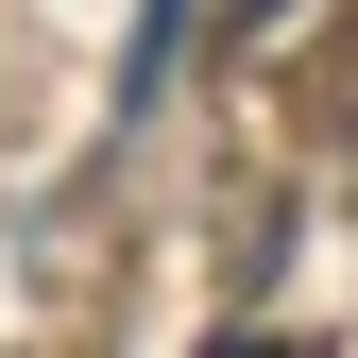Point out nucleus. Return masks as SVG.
I'll use <instances>...</instances> for the list:
<instances>
[{
    "label": "nucleus",
    "mask_w": 358,
    "mask_h": 358,
    "mask_svg": "<svg viewBox=\"0 0 358 358\" xmlns=\"http://www.w3.org/2000/svg\"><path fill=\"white\" fill-rule=\"evenodd\" d=\"M239 17H273V0H239Z\"/></svg>",
    "instance_id": "nucleus-2"
},
{
    "label": "nucleus",
    "mask_w": 358,
    "mask_h": 358,
    "mask_svg": "<svg viewBox=\"0 0 358 358\" xmlns=\"http://www.w3.org/2000/svg\"><path fill=\"white\" fill-rule=\"evenodd\" d=\"M222 358H290V341H222Z\"/></svg>",
    "instance_id": "nucleus-1"
}]
</instances>
